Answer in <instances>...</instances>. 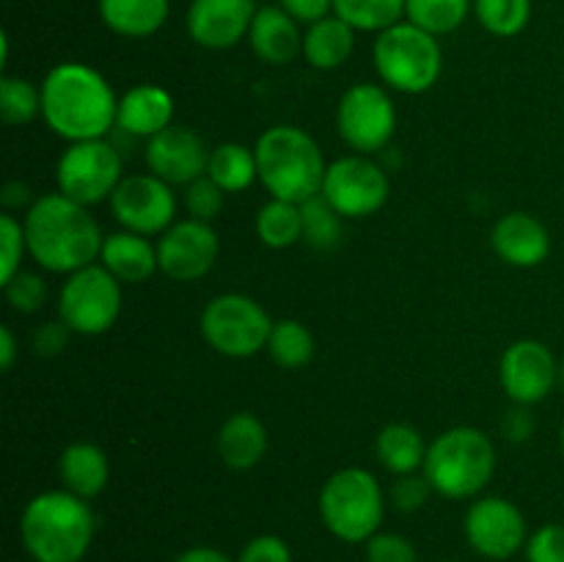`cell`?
I'll list each match as a JSON object with an SVG mask.
<instances>
[{
	"mask_svg": "<svg viewBox=\"0 0 564 562\" xmlns=\"http://www.w3.org/2000/svg\"><path fill=\"white\" fill-rule=\"evenodd\" d=\"M39 88L44 125L64 141H97L116 127L119 97L94 66L66 61L53 66Z\"/></svg>",
	"mask_w": 564,
	"mask_h": 562,
	"instance_id": "1",
	"label": "cell"
},
{
	"mask_svg": "<svg viewBox=\"0 0 564 562\" xmlns=\"http://www.w3.org/2000/svg\"><path fill=\"white\" fill-rule=\"evenodd\" d=\"M28 253L50 273H75L94 264L102 251L105 235L86 204L64 193H44L28 207L25 218Z\"/></svg>",
	"mask_w": 564,
	"mask_h": 562,
	"instance_id": "2",
	"label": "cell"
},
{
	"mask_svg": "<svg viewBox=\"0 0 564 562\" xmlns=\"http://www.w3.org/2000/svg\"><path fill=\"white\" fill-rule=\"evenodd\" d=\"M91 505L72 490H44L25 505L20 538L33 562H83L94 543Z\"/></svg>",
	"mask_w": 564,
	"mask_h": 562,
	"instance_id": "3",
	"label": "cell"
},
{
	"mask_svg": "<svg viewBox=\"0 0 564 562\" xmlns=\"http://www.w3.org/2000/svg\"><path fill=\"white\" fill-rule=\"evenodd\" d=\"M259 182L281 202L303 204L319 196L328 163L319 143L295 125H275L259 136L257 147Z\"/></svg>",
	"mask_w": 564,
	"mask_h": 562,
	"instance_id": "4",
	"label": "cell"
},
{
	"mask_svg": "<svg viewBox=\"0 0 564 562\" xmlns=\"http://www.w3.org/2000/svg\"><path fill=\"white\" fill-rule=\"evenodd\" d=\"M496 472V446L479 428H452L427 446L422 474L444 499H477Z\"/></svg>",
	"mask_w": 564,
	"mask_h": 562,
	"instance_id": "5",
	"label": "cell"
},
{
	"mask_svg": "<svg viewBox=\"0 0 564 562\" xmlns=\"http://www.w3.org/2000/svg\"><path fill=\"white\" fill-rule=\"evenodd\" d=\"M319 518L334 538L345 543H367L380 532L386 516V494L367 468H341L325 479L319 490Z\"/></svg>",
	"mask_w": 564,
	"mask_h": 562,
	"instance_id": "6",
	"label": "cell"
},
{
	"mask_svg": "<svg viewBox=\"0 0 564 562\" xmlns=\"http://www.w3.org/2000/svg\"><path fill=\"white\" fill-rule=\"evenodd\" d=\"M372 61L380 80L400 94L430 91L444 72L438 36L422 31L413 22H397L380 31L375 39Z\"/></svg>",
	"mask_w": 564,
	"mask_h": 562,
	"instance_id": "7",
	"label": "cell"
},
{
	"mask_svg": "<svg viewBox=\"0 0 564 562\" xmlns=\"http://www.w3.org/2000/svg\"><path fill=\"white\" fill-rule=\"evenodd\" d=\"M121 312V281L105 264H86L66 275L58 292V320L80 336L113 328Z\"/></svg>",
	"mask_w": 564,
	"mask_h": 562,
	"instance_id": "8",
	"label": "cell"
},
{
	"mask_svg": "<svg viewBox=\"0 0 564 562\" xmlns=\"http://www.w3.org/2000/svg\"><path fill=\"white\" fill-rule=\"evenodd\" d=\"M273 320L253 298L226 292L213 298L202 312V334L215 353L229 358H251L268 347Z\"/></svg>",
	"mask_w": 564,
	"mask_h": 562,
	"instance_id": "9",
	"label": "cell"
},
{
	"mask_svg": "<svg viewBox=\"0 0 564 562\" xmlns=\"http://www.w3.org/2000/svg\"><path fill=\"white\" fill-rule=\"evenodd\" d=\"M121 171L124 165L113 143L97 138V141L69 143L64 149L55 165V182H58V193L91 207L113 196L119 182L124 180Z\"/></svg>",
	"mask_w": 564,
	"mask_h": 562,
	"instance_id": "10",
	"label": "cell"
},
{
	"mask_svg": "<svg viewBox=\"0 0 564 562\" xmlns=\"http://www.w3.org/2000/svg\"><path fill=\"white\" fill-rule=\"evenodd\" d=\"M323 193L341 218H369L389 202L391 182L383 165L369 154H347L334 160L325 171Z\"/></svg>",
	"mask_w": 564,
	"mask_h": 562,
	"instance_id": "11",
	"label": "cell"
},
{
	"mask_svg": "<svg viewBox=\"0 0 564 562\" xmlns=\"http://www.w3.org/2000/svg\"><path fill=\"white\" fill-rule=\"evenodd\" d=\"M336 125H339L341 141L352 152H383L397 132V108L383 86L358 83L341 94Z\"/></svg>",
	"mask_w": 564,
	"mask_h": 562,
	"instance_id": "12",
	"label": "cell"
},
{
	"mask_svg": "<svg viewBox=\"0 0 564 562\" xmlns=\"http://www.w3.org/2000/svg\"><path fill=\"white\" fill-rule=\"evenodd\" d=\"M463 532L468 545L485 560H510L529 540L521 507L505 496H477L466 512Z\"/></svg>",
	"mask_w": 564,
	"mask_h": 562,
	"instance_id": "13",
	"label": "cell"
},
{
	"mask_svg": "<svg viewBox=\"0 0 564 562\" xmlns=\"http://www.w3.org/2000/svg\"><path fill=\"white\" fill-rule=\"evenodd\" d=\"M171 187L174 185L154 176L152 171L124 176L110 196V213L121 229L143 237L163 235L176 224V196Z\"/></svg>",
	"mask_w": 564,
	"mask_h": 562,
	"instance_id": "14",
	"label": "cell"
},
{
	"mask_svg": "<svg viewBox=\"0 0 564 562\" xmlns=\"http://www.w3.org/2000/svg\"><path fill=\"white\" fill-rule=\"evenodd\" d=\"M501 389L518 406H538L560 380V361L549 345L538 339H518L505 350L499 364Z\"/></svg>",
	"mask_w": 564,
	"mask_h": 562,
	"instance_id": "15",
	"label": "cell"
},
{
	"mask_svg": "<svg viewBox=\"0 0 564 562\" xmlns=\"http://www.w3.org/2000/svg\"><path fill=\"white\" fill-rule=\"evenodd\" d=\"M218 251L220 240L213 224L196 218L176 220L158 240L160 273L171 281H196L213 270Z\"/></svg>",
	"mask_w": 564,
	"mask_h": 562,
	"instance_id": "16",
	"label": "cell"
},
{
	"mask_svg": "<svg viewBox=\"0 0 564 562\" xmlns=\"http://www.w3.org/2000/svg\"><path fill=\"white\" fill-rule=\"evenodd\" d=\"M209 149L191 127H165L147 141V165L169 185H191L207 174Z\"/></svg>",
	"mask_w": 564,
	"mask_h": 562,
	"instance_id": "17",
	"label": "cell"
},
{
	"mask_svg": "<svg viewBox=\"0 0 564 562\" xmlns=\"http://www.w3.org/2000/svg\"><path fill=\"white\" fill-rule=\"evenodd\" d=\"M253 17V0H191L187 33L198 47L229 50L248 36Z\"/></svg>",
	"mask_w": 564,
	"mask_h": 562,
	"instance_id": "18",
	"label": "cell"
},
{
	"mask_svg": "<svg viewBox=\"0 0 564 562\" xmlns=\"http://www.w3.org/2000/svg\"><path fill=\"white\" fill-rule=\"evenodd\" d=\"M490 246L501 262L512 268H538L551 253V231L529 213H510L496 220Z\"/></svg>",
	"mask_w": 564,
	"mask_h": 562,
	"instance_id": "19",
	"label": "cell"
},
{
	"mask_svg": "<svg viewBox=\"0 0 564 562\" xmlns=\"http://www.w3.org/2000/svg\"><path fill=\"white\" fill-rule=\"evenodd\" d=\"M248 42H251L257 58L273 66L290 64L303 53V33L297 28V20H292L281 6L257 9L251 31H248Z\"/></svg>",
	"mask_w": 564,
	"mask_h": 562,
	"instance_id": "20",
	"label": "cell"
},
{
	"mask_svg": "<svg viewBox=\"0 0 564 562\" xmlns=\"http://www.w3.org/2000/svg\"><path fill=\"white\" fill-rule=\"evenodd\" d=\"M174 125V97L163 86L143 83L119 99L116 127L138 138H154Z\"/></svg>",
	"mask_w": 564,
	"mask_h": 562,
	"instance_id": "21",
	"label": "cell"
},
{
	"mask_svg": "<svg viewBox=\"0 0 564 562\" xmlns=\"http://www.w3.org/2000/svg\"><path fill=\"white\" fill-rule=\"evenodd\" d=\"M99 264H105L124 284H143L160 270L158 246L135 231H113V235H105Z\"/></svg>",
	"mask_w": 564,
	"mask_h": 562,
	"instance_id": "22",
	"label": "cell"
},
{
	"mask_svg": "<svg viewBox=\"0 0 564 562\" xmlns=\"http://www.w3.org/2000/svg\"><path fill=\"white\" fill-rule=\"evenodd\" d=\"M268 452V428L253 413H231L218 430V455L235 472L253 468Z\"/></svg>",
	"mask_w": 564,
	"mask_h": 562,
	"instance_id": "23",
	"label": "cell"
},
{
	"mask_svg": "<svg viewBox=\"0 0 564 562\" xmlns=\"http://www.w3.org/2000/svg\"><path fill=\"white\" fill-rule=\"evenodd\" d=\"M58 474L61 483L66 490H72L80 499H94L105 490L110 479V463L108 455L99 450L97 444H88V441H75L64 450L58 461Z\"/></svg>",
	"mask_w": 564,
	"mask_h": 562,
	"instance_id": "24",
	"label": "cell"
},
{
	"mask_svg": "<svg viewBox=\"0 0 564 562\" xmlns=\"http://www.w3.org/2000/svg\"><path fill=\"white\" fill-rule=\"evenodd\" d=\"M169 0H99L105 28L127 39H147L165 25Z\"/></svg>",
	"mask_w": 564,
	"mask_h": 562,
	"instance_id": "25",
	"label": "cell"
},
{
	"mask_svg": "<svg viewBox=\"0 0 564 562\" xmlns=\"http://www.w3.org/2000/svg\"><path fill=\"white\" fill-rule=\"evenodd\" d=\"M356 50V28L341 17L328 14L303 33V58L314 69H339Z\"/></svg>",
	"mask_w": 564,
	"mask_h": 562,
	"instance_id": "26",
	"label": "cell"
},
{
	"mask_svg": "<svg viewBox=\"0 0 564 562\" xmlns=\"http://www.w3.org/2000/svg\"><path fill=\"white\" fill-rule=\"evenodd\" d=\"M375 452H378V461L383 463L386 472L402 477V474H416L419 468H424L427 444L413 424L391 422L378 433Z\"/></svg>",
	"mask_w": 564,
	"mask_h": 562,
	"instance_id": "27",
	"label": "cell"
},
{
	"mask_svg": "<svg viewBox=\"0 0 564 562\" xmlns=\"http://www.w3.org/2000/svg\"><path fill=\"white\" fill-rule=\"evenodd\" d=\"M207 176L215 185L224 187V193H242L259 180V165L257 152L251 147L229 141L220 143L209 152Z\"/></svg>",
	"mask_w": 564,
	"mask_h": 562,
	"instance_id": "28",
	"label": "cell"
},
{
	"mask_svg": "<svg viewBox=\"0 0 564 562\" xmlns=\"http://www.w3.org/2000/svg\"><path fill=\"white\" fill-rule=\"evenodd\" d=\"M257 237L268 248H290L303 240V213L301 204L270 198L257 213Z\"/></svg>",
	"mask_w": 564,
	"mask_h": 562,
	"instance_id": "29",
	"label": "cell"
},
{
	"mask_svg": "<svg viewBox=\"0 0 564 562\" xmlns=\"http://www.w3.org/2000/svg\"><path fill=\"white\" fill-rule=\"evenodd\" d=\"M408 0H334V14L364 33H380L405 17Z\"/></svg>",
	"mask_w": 564,
	"mask_h": 562,
	"instance_id": "30",
	"label": "cell"
},
{
	"mask_svg": "<svg viewBox=\"0 0 564 562\" xmlns=\"http://www.w3.org/2000/svg\"><path fill=\"white\" fill-rule=\"evenodd\" d=\"M471 9L474 0H408L405 17L433 36H446L466 22Z\"/></svg>",
	"mask_w": 564,
	"mask_h": 562,
	"instance_id": "31",
	"label": "cell"
},
{
	"mask_svg": "<svg viewBox=\"0 0 564 562\" xmlns=\"http://www.w3.org/2000/svg\"><path fill=\"white\" fill-rule=\"evenodd\" d=\"M268 353L281 369H301L314 358V336L297 320H279L273 323L268 339Z\"/></svg>",
	"mask_w": 564,
	"mask_h": 562,
	"instance_id": "32",
	"label": "cell"
},
{
	"mask_svg": "<svg viewBox=\"0 0 564 562\" xmlns=\"http://www.w3.org/2000/svg\"><path fill=\"white\" fill-rule=\"evenodd\" d=\"M479 25L499 39H512L527 31L532 20V0H474Z\"/></svg>",
	"mask_w": 564,
	"mask_h": 562,
	"instance_id": "33",
	"label": "cell"
},
{
	"mask_svg": "<svg viewBox=\"0 0 564 562\" xmlns=\"http://www.w3.org/2000/svg\"><path fill=\"white\" fill-rule=\"evenodd\" d=\"M0 114L11 127L31 125L36 116H42V88L33 86L25 77L3 75L0 80Z\"/></svg>",
	"mask_w": 564,
	"mask_h": 562,
	"instance_id": "34",
	"label": "cell"
},
{
	"mask_svg": "<svg viewBox=\"0 0 564 562\" xmlns=\"http://www.w3.org/2000/svg\"><path fill=\"white\" fill-rule=\"evenodd\" d=\"M303 213V240L317 251H328V248L339 246L341 240V215L328 204V198L319 196L308 198L301 204Z\"/></svg>",
	"mask_w": 564,
	"mask_h": 562,
	"instance_id": "35",
	"label": "cell"
},
{
	"mask_svg": "<svg viewBox=\"0 0 564 562\" xmlns=\"http://www.w3.org/2000/svg\"><path fill=\"white\" fill-rule=\"evenodd\" d=\"M224 196H226L224 187L215 185V182L204 174L202 180L187 185L185 191L187 215L196 220H204V224H213V220L220 215V209H224Z\"/></svg>",
	"mask_w": 564,
	"mask_h": 562,
	"instance_id": "36",
	"label": "cell"
},
{
	"mask_svg": "<svg viewBox=\"0 0 564 562\" xmlns=\"http://www.w3.org/2000/svg\"><path fill=\"white\" fill-rule=\"evenodd\" d=\"M6 298H9L11 306L22 314H33L42 309L44 298H47V284H44L42 275L28 273V270H20L11 281L3 284Z\"/></svg>",
	"mask_w": 564,
	"mask_h": 562,
	"instance_id": "37",
	"label": "cell"
},
{
	"mask_svg": "<svg viewBox=\"0 0 564 562\" xmlns=\"http://www.w3.org/2000/svg\"><path fill=\"white\" fill-rule=\"evenodd\" d=\"M0 246H3V284L22 270V257L28 251L25 226L14 215H0Z\"/></svg>",
	"mask_w": 564,
	"mask_h": 562,
	"instance_id": "38",
	"label": "cell"
},
{
	"mask_svg": "<svg viewBox=\"0 0 564 562\" xmlns=\"http://www.w3.org/2000/svg\"><path fill=\"white\" fill-rule=\"evenodd\" d=\"M367 562H419V551L405 534L378 532L364 543Z\"/></svg>",
	"mask_w": 564,
	"mask_h": 562,
	"instance_id": "39",
	"label": "cell"
},
{
	"mask_svg": "<svg viewBox=\"0 0 564 562\" xmlns=\"http://www.w3.org/2000/svg\"><path fill=\"white\" fill-rule=\"evenodd\" d=\"M433 494V485H430V479L424 474H402L389 488V501L400 512H416L427 505Z\"/></svg>",
	"mask_w": 564,
	"mask_h": 562,
	"instance_id": "40",
	"label": "cell"
},
{
	"mask_svg": "<svg viewBox=\"0 0 564 562\" xmlns=\"http://www.w3.org/2000/svg\"><path fill=\"white\" fill-rule=\"evenodd\" d=\"M527 562H564V523H543L523 545Z\"/></svg>",
	"mask_w": 564,
	"mask_h": 562,
	"instance_id": "41",
	"label": "cell"
},
{
	"mask_svg": "<svg viewBox=\"0 0 564 562\" xmlns=\"http://www.w3.org/2000/svg\"><path fill=\"white\" fill-rule=\"evenodd\" d=\"M237 562H292V549L279 534H257L242 545Z\"/></svg>",
	"mask_w": 564,
	"mask_h": 562,
	"instance_id": "42",
	"label": "cell"
},
{
	"mask_svg": "<svg viewBox=\"0 0 564 562\" xmlns=\"http://www.w3.org/2000/svg\"><path fill=\"white\" fill-rule=\"evenodd\" d=\"M279 6L292 20L306 22V25L325 20L334 11V0H279Z\"/></svg>",
	"mask_w": 564,
	"mask_h": 562,
	"instance_id": "43",
	"label": "cell"
},
{
	"mask_svg": "<svg viewBox=\"0 0 564 562\" xmlns=\"http://www.w3.org/2000/svg\"><path fill=\"white\" fill-rule=\"evenodd\" d=\"M69 334L72 331L66 328L61 320L58 323H47L36 331V336H33V347H36V353H42V356H55V353H61L66 347Z\"/></svg>",
	"mask_w": 564,
	"mask_h": 562,
	"instance_id": "44",
	"label": "cell"
},
{
	"mask_svg": "<svg viewBox=\"0 0 564 562\" xmlns=\"http://www.w3.org/2000/svg\"><path fill=\"white\" fill-rule=\"evenodd\" d=\"M523 408L527 406L516 408V411L507 413V419H505V433L510 435L512 441H527L534 430L532 417H529V411H523Z\"/></svg>",
	"mask_w": 564,
	"mask_h": 562,
	"instance_id": "45",
	"label": "cell"
},
{
	"mask_svg": "<svg viewBox=\"0 0 564 562\" xmlns=\"http://www.w3.org/2000/svg\"><path fill=\"white\" fill-rule=\"evenodd\" d=\"M174 562H237L226 556L224 551L213 549V545H193V549L182 551Z\"/></svg>",
	"mask_w": 564,
	"mask_h": 562,
	"instance_id": "46",
	"label": "cell"
},
{
	"mask_svg": "<svg viewBox=\"0 0 564 562\" xmlns=\"http://www.w3.org/2000/svg\"><path fill=\"white\" fill-rule=\"evenodd\" d=\"M17 361V339L14 334H11L9 325H3L0 328V367H3V372H9L11 367H14Z\"/></svg>",
	"mask_w": 564,
	"mask_h": 562,
	"instance_id": "47",
	"label": "cell"
},
{
	"mask_svg": "<svg viewBox=\"0 0 564 562\" xmlns=\"http://www.w3.org/2000/svg\"><path fill=\"white\" fill-rule=\"evenodd\" d=\"M556 386H560L562 395H564V358L560 361V380H556Z\"/></svg>",
	"mask_w": 564,
	"mask_h": 562,
	"instance_id": "48",
	"label": "cell"
},
{
	"mask_svg": "<svg viewBox=\"0 0 564 562\" xmlns=\"http://www.w3.org/2000/svg\"><path fill=\"white\" fill-rule=\"evenodd\" d=\"M560 444H562V452H564V422H562V430H560Z\"/></svg>",
	"mask_w": 564,
	"mask_h": 562,
	"instance_id": "49",
	"label": "cell"
},
{
	"mask_svg": "<svg viewBox=\"0 0 564 562\" xmlns=\"http://www.w3.org/2000/svg\"><path fill=\"white\" fill-rule=\"evenodd\" d=\"M444 562H457V560H444Z\"/></svg>",
	"mask_w": 564,
	"mask_h": 562,
	"instance_id": "50",
	"label": "cell"
}]
</instances>
